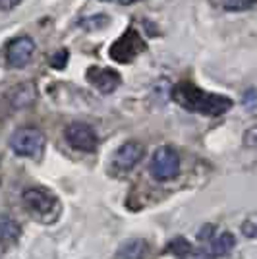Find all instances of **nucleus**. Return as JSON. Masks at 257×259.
I'll return each mask as SVG.
<instances>
[{"label":"nucleus","instance_id":"7","mask_svg":"<svg viewBox=\"0 0 257 259\" xmlns=\"http://www.w3.org/2000/svg\"><path fill=\"white\" fill-rule=\"evenodd\" d=\"M33 54H35V41L31 37H27V35L16 37L6 47V64L16 70L25 68L33 58Z\"/></svg>","mask_w":257,"mask_h":259},{"label":"nucleus","instance_id":"23","mask_svg":"<svg viewBox=\"0 0 257 259\" xmlns=\"http://www.w3.org/2000/svg\"><path fill=\"white\" fill-rule=\"evenodd\" d=\"M184 259H215L211 253H207V251H199V253H188Z\"/></svg>","mask_w":257,"mask_h":259},{"label":"nucleus","instance_id":"4","mask_svg":"<svg viewBox=\"0 0 257 259\" xmlns=\"http://www.w3.org/2000/svg\"><path fill=\"white\" fill-rule=\"evenodd\" d=\"M10 147L20 157H39L45 149V134L37 128H20L10 138Z\"/></svg>","mask_w":257,"mask_h":259},{"label":"nucleus","instance_id":"9","mask_svg":"<svg viewBox=\"0 0 257 259\" xmlns=\"http://www.w3.org/2000/svg\"><path fill=\"white\" fill-rule=\"evenodd\" d=\"M143 157V145L140 141H126L120 145L112 157V164L118 170H132Z\"/></svg>","mask_w":257,"mask_h":259},{"label":"nucleus","instance_id":"1","mask_svg":"<svg viewBox=\"0 0 257 259\" xmlns=\"http://www.w3.org/2000/svg\"><path fill=\"white\" fill-rule=\"evenodd\" d=\"M172 99L184 107L186 110L199 112L205 116H221L232 107V101L225 95L209 93L199 87H195L190 81H180L172 89Z\"/></svg>","mask_w":257,"mask_h":259},{"label":"nucleus","instance_id":"18","mask_svg":"<svg viewBox=\"0 0 257 259\" xmlns=\"http://www.w3.org/2000/svg\"><path fill=\"white\" fill-rule=\"evenodd\" d=\"M66 64H68V51L62 49V51H56L51 58V66L54 70H64Z\"/></svg>","mask_w":257,"mask_h":259},{"label":"nucleus","instance_id":"15","mask_svg":"<svg viewBox=\"0 0 257 259\" xmlns=\"http://www.w3.org/2000/svg\"><path fill=\"white\" fill-rule=\"evenodd\" d=\"M166 249L174 255H178V257H186L188 253H192V244L186 238H174Z\"/></svg>","mask_w":257,"mask_h":259},{"label":"nucleus","instance_id":"20","mask_svg":"<svg viewBox=\"0 0 257 259\" xmlns=\"http://www.w3.org/2000/svg\"><path fill=\"white\" fill-rule=\"evenodd\" d=\"M257 103V93L255 89H247L246 95H244V105H246L247 108H253Z\"/></svg>","mask_w":257,"mask_h":259},{"label":"nucleus","instance_id":"17","mask_svg":"<svg viewBox=\"0 0 257 259\" xmlns=\"http://www.w3.org/2000/svg\"><path fill=\"white\" fill-rule=\"evenodd\" d=\"M242 234L246 238H257V213L249 215L242 223Z\"/></svg>","mask_w":257,"mask_h":259},{"label":"nucleus","instance_id":"13","mask_svg":"<svg viewBox=\"0 0 257 259\" xmlns=\"http://www.w3.org/2000/svg\"><path fill=\"white\" fill-rule=\"evenodd\" d=\"M0 238L6 244H16L20 238V227L18 223H14L12 219H2L0 221Z\"/></svg>","mask_w":257,"mask_h":259},{"label":"nucleus","instance_id":"21","mask_svg":"<svg viewBox=\"0 0 257 259\" xmlns=\"http://www.w3.org/2000/svg\"><path fill=\"white\" fill-rule=\"evenodd\" d=\"M213 232H215L213 225H205V227L197 232V238H199V240H211V238H213Z\"/></svg>","mask_w":257,"mask_h":259},{"label":"nucleus","instance_id":"10","mask_svg":"<svg viewBox=\"0 0 257 259\" xmlns=\"http://www.w3.org/2000/svg\"><path fill=\"white\" fill-rule=\"evenodd\" d=\"M35 99H37V89L29 81H23L20 85H16L10 93V103L14 108L29 107V105L35 103Z\"/></svg>","mask_w":257,"mask_h":259},{"label":"nucleus","instance_id":"3","mask_svg":"<svg viewBox=\"0 0 257 259\" xmlns=\"http://www.w3.org/2000/svg\"><path fill=\"white\" fill-rule=\"evenodd\" d=\"M151 176L159 182H166L176 178L180 172V157L178 153L172 149L170 145H162L157 151L153 153V159H151Z\"/></svg>","mask_w":257,"mask_h":259},{"label":"nucleus","instance_id":"8","mask_svg":"<svg viewBox=\"0 0 257 259\" xmlns=\"http://www.w3.org/2000/svg\"><path fill=\"white\" fill-rule=\"evenodd\" d=\"M87 81L95 87L99 93L108 95L112 91H116L118 85L122 83V76L118 74L116 70H110V68H101V66H91L87 70Z\"/></svg>","mask_w":257,"mask_h":259},{"label":"nucleus","instance_id":"12","mask_svg":"<svg viewBox=\"0 0 257 259\" xmlns=\"http://www.w3.org/2000/svg\"><path fill=\"white\" fill-rule=\"evenodd\" d=\"M236 246V238L230 234V232H223L219 238H215L213 244H211V255H217V257H225L228 255Z\"/></svg>","mask_w":257,"mask_h":259},{"label":"nucleus","instance_id":"16","mask_svg":"<svg viewBox=\"0 0 257 259\" xmlns=\"http://www.w3.org/2000/svg\"><path fill=\"white\" fill-rule=\"evenodd\" d=\"M257 0H221L223 8L228 12H246L255 6Z\"/></svg>","mask_w":257,"mask_h":259},{"label":"nucleus","instance_id":"2","mask_svg":"<svg viewBox=\"0 0 257 259\" xmlns=\"http://www.w3.org/2000/svg\"><path fill=\"white\" fill-rule=\"evenodd\" d=\"M23 205L39 223H54L60 215V203L49 190L45 188H27L22 195Z\"/></svg>","mask_w":257,"mask_h":259},{"label":"nucleus","instance_id":"6","mask_svg":"<svg viewBox=\"0 0 257 259\" xmlns=\"http://www.w3.org/2000/svg\"><path fill=\"white\" fill-rule=\"evenodd\" d=\"M64 138L74 149H79L83 153H93L97 149V143H99L95 130L85 122H72L64 130Z\"/></svg>","mask_w":257,"mask_h":259},{"label":"nucleus","instance_id":"11","mask_svg":"<svg viewBox=\"0 0 257 259\" xmlns=\"http://www.w3.org/2000/svg\"><path fill=\"white\" fill-rule=\"evenodd\" d=\"M147 251V244L143 240H126L116 249V259H143Z\"/></svg>","mask_w":257,"mask_h":259},{"label":"nucleus","instance_id":"24","mask_svg":"<svg viewBox=\"0 0 257 259\" xmlns=\"http://www.w3.org/2000/svg\"><path fill=\"white\" fill-rule=\"evenodd\" d=\"M107 2H114V4H122V6H130V4L140 2V0H107Z\"/></svg>","mask_w":257,"mask_h":259},{"label":"nucleus","instance_id":"22","mask_svg":"<svg viewBox=\"0 0 257 259\" xmlns=\"http://www.w3.org/2000/svg\"><path fill=\"white\" fill-rule=\"evenodd\" d=\"M22 0H0V10L2 12H10L14 10Z\"/></svg>","mask_w":257,"mask_h":259},{"label":"nucleus","instance_id":"19","mask_svg":"<svg viewBox=\"0 0 257 259\" xmlns=\"http://www.w3.org/2000/svg\"><path fill=\"white\" fill-rule=\"evenodd\" d=\"M242 141H244V145H246L247 149H257V124L246 130Z\"/></svg>","mask_w":257,"mask_h":259},{"label":"nucleus","instance_id":"14","mask_svg":"<svg viewBox=\"0 0 257 259\" xmlns=\"http://www.w3.org/2000/svg\"><path fill=\"white\" fill-rule=\"evenodd\" d=\"M108 16L105 14H97V16H89V18H81L77 25L81 27V29H85V31H97V29H105L108 25Z\"/></svg>","mask_w":257,"mask_h":259},{"label":"nucleus","instance_id":"5","mask_svg":"<svg viewBox=\"0 0 257 259\" xmlns=\"http://www.w3.org/2000/svg\"><path fill=\"white\" fill-rule=\"evenodd\" d=\"M141 51H145V43H143L140 33L130 27L122 37H118L116 41L110 45V58L118 64H128Z\"/></svg>","mask_w":257,"mask_h":259}]
</instances>
